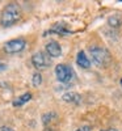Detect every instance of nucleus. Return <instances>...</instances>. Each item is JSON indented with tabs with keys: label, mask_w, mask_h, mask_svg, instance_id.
<instances>
[{
	"label": "nucleus",
	"mask_w": 122,
	"mask_h": 131,
	"mask_svg": "<svg viewBox=\"0 0 122 131\" xmlns=\"http://www.w3.org/2000/svg\"><path fill=\"white\" fill-rule=\"evenodd\" d=\"M21 8L17 3H9L4 7L3 12H2V17H0V24L2 26L7 28V26H12L13 24H16L17 21L21 18Z\"/></svg>",
	"instance_id": "f257e3e1"
},
{
	"label": "nucleus",
	"mask_w": 122,
	"mask_h": 131,
	"mask_svg": "<svg viewBox=\"0 0 122 131\" xmlns=\"http://www.w3.org/2000/svg\"><path fill=\"white\" fill-rule=\"evenodd\" d=\"M89 52H91V58L93 60V63L97 67H108L112 62V57L106 49L100 47V46H91L89 47Z\"/></svg>",
	"instance_id": "f03ea898"
},
{
	"label": "nucleus",
	"mask_w": 122,
	"mask_h": 131,
	"mask_svg": "<svg viewBox=\"0 0 122 131\" xmlns=\"http://www.w3.org/2000/svg\"><path fill=\"white\" fill-rule=\"evenodd\" d=\"M55 75L60 83H70L74 79V71L67 64H58L55 67Z\"/></svg>",
	"instance_id": "7ed1b4c3"
},
{
	"label": "nucleus",
	"mask_w": 122,
	"mask_h": 131,
	"mask_svg": "<svg viewBox=\"0 0 122 131\" xmlns=\"http://www.w3.org/2000/svg\"><path fill=\"white\" fill-rule=\"evenodd\" d=\"M26 46V41L24 38H15V39H11L8 41L3 50L7 52V54H17V52H21Z\"/></svg>",
	"instance_id": "20e7f679"
},
{
	"label": "nucleus",
	"mask_w": 122,
	"mask_h": 131,
	"mask_svg": "<svg viewBox=\"0 0 122 131\" xmlns=\"http://www.w3.org/2000/svg\"><path fill=\"white\" fill-rule=\"evenodd\" d=\"M32 63L37 70H45V68L50 67L51 59H50V57L47 55V54L42 52V51H38L32 57Z\"/></svg>",
	"instance_id": "39448f33"
},
{
	"label": "nucleus",
	"mask_w": 122,
	"mask_h": 131,
	"mask_svg": "<svg viewBox=\"0 0 122 131\" xmlns=\"http://www.w3.org/2000/svg\"><path fill=\"white\" fill-rule=\"evenodd\" d=\"M46 54L51 58H58L62 55V47L57 41H50L46 43Z\"/></svg>",
	"instance_id": "423d86ee"
},
{
	"label": "nucleus",
	"mask_w": 122,
	"mask_h": 131,
	"mask_svg": "<svg viewBox=\"0 0 122 131\" xmlns=\"http://www.w3.org/2000/svg\"><path fill=\"white\" fill-rule=\"evenodd\" d=\"M49 33H55V34H59V36H68V34H71V31L67 29V26H66L63 23H60V24H55L46 34H49Z\"/></svg>",
	"instance_id": "0eeeda50"
},
{
	"label": "nucleus",
	"mask_w": 122,
	"mask_h": 131,
	"mask_svg": "<svg viewBox=\"0 0 122 131\" xmlns=\"http://www.w3.org/2000/svg\"><path fill=\"white\" fill-rule=\"evenodd\" d=\"M76 63H77V66H80L82 68H89L91 67V60L88 59V57L85 55L84 51H79V52H77Z\"/></svg>",
	"instance_id": "6e6552de"
},
{
	"label": "nucleus",
	"mask_w": 122,
	"mask_h": 131,
	"mask_svg": "<svg viewBox=\"0 0 122 131\" xmlns=\"http://www.w3.org/2000/svg\"><path fill=\"white\" fill-rule=\"evenodd\" d=\"M108 24L112 28H119V26H122V17L119 15H114L108 18Z\"/></svg>",
	"instance_id": "1a4fd4ad"
},
{
	"label": "nucleus",
	"mask_w": 122,
	"mask_h": 131,
	"mask_svg": "<svg viewBox=\"0 0 122 131\" xmlns=\"http://www.w3.org/2000/svg\"><path fill=\"white\" fill-rule=\"evenodd\" d=\"M63 100L64 101H70V102H75V104H79L80 102V96L77 94V93H74V92L66 93L63 96Z\"/></svg>",
	"instance_id": "9d476101"
},
{
	"label": "nucleus",
	"mask_w": 122,
	"mask_h": 131,
	"mask_svg": "<svg viewBox=\"0 0 122 131\" xmlns=\"http://www.w3.org/2000/svg\"><path fill=\"white\" fill-rule=\"evenodd\" d=\"M30 98H32V94L30 93H25L23 96H20L17 100L13 101V106H21V105H24L25 102H28L30 100Z\"/></svg>",
	"instance_id": "9b49d317"
},
{
	"label": "nucleus",
	"mask_w": 122,
	"mask_h": 131,
	"mask_svg": "<svg viewBox=\"0 0 122 131\" xmlns=\"http://www.w3.org/2000/svg\"><path fill=\"white\" fill-rule=\"evenodd\" d=\"M58 115L55 114V113H53V112H50V113H46V114H43L42 115V122H43V125H50L53 121H55V118H57Z\"/></svg>",
	"instance_id": "f8f14e48"
},
{
	"label": "nucleus",
	"mask_w": 122,
	"mask_h": 131,
	"mask_svg": "<svg viewBox=\"0 0 122 131\" xmlns=\"http://www.w3.org/2000/svg\"><path fill=\"white\" fill-rule=\"evenodd\" d=\"M32 81H33V85H34V86H38V85L42 83V76H41V73L36 72L34 75H33V79H32Z\"/></svg>",
	"instance_id": "ddd939ff"
},
{
	"label": "nucleus",
	"mask_w": 122,
	"mask_h": 131,
	"mask_svg": "<svg viewBox=\"0 0 122 131\" xmlns=\"http://www.w3.org/2000/svg\"><path fill=\"white\" fill-rule=\"evenodd\" d=\"M75 131H92V127L89 125H85V126H82L79 128H76Z\"/></svg>",
	"instance_id": "4468645a"
},
{
	"label": "nucleus",
	"mask_w": 122,
	"mask_h": 131,
	"mask_svg": "<svg viewBox=\"0 0 122 131\" xmlns=\"http://www.w3.org/2000/svg\"><path fill=\"white\" fill-rule=\"evenodd\" d=\"M0 131H15V130L11 128V127H8V126H3L2 128H0Z\"/></svg>",
	"instance_id": "2eb2a0df"
},
{
	"label": "nucleus",
	"mask_w": 122,
	"mask_h": 131,
	"mask_svg": "<svg viewBox=\"0 0 122 131\" xmlns=\"http://www.w3.org/2000/svg\"><path fill=\"white\" fill-rule=\"evenodd\" d=\"M43 131H57L55 128H53V127H50V126H46V128L43 130Z\"/></svg>",
	"instance_id": "dca6fc26"
},
{
	"label": "nucleus",
	"mask_w": 122,
	"mask_h": 131,
	"mask_svg": "<svg viewBox=\"0 0 122 131\" xmlns=\"http://www.w3.org/2000/svg\"><path fill=\"white\" fill-rule=\"evenodd\" d=\"M7 67H5V64L4 63H2V62H0V71H4Z\"/></svg>",
	"instance_id": "f3484780"
},
{
	"label": "nucleus",
	"mask_w": 122,
	"mask_h": 131,
	"mask_svg": "<svg viewBox=\"0 0 122 131\" xmlns=\"http://www.w3.org/2000/svg\"><path fill=\"white\" fill-rule=\"evenodd\" d=\"M103 131H118V130H116V128H110V130H103Z\"/></svg>",
	"instance_id": "a211bd4d"
},
{
	"label": "nucleus",
	"mask_w": 122,
	"mask_h": 131,
	"mask_svg": "<svg viewBox=\"0 0 122 131\" xmlns=\"http://www.w3.org/2000/svg\"><path fill=\"white\" fill-rule=\"evenodd\" d=\"M119 84H121V86H122V79H121V80H119Z\"/></svg>",
	"instance_id": "6ab92c4d"
}]
</instances>
